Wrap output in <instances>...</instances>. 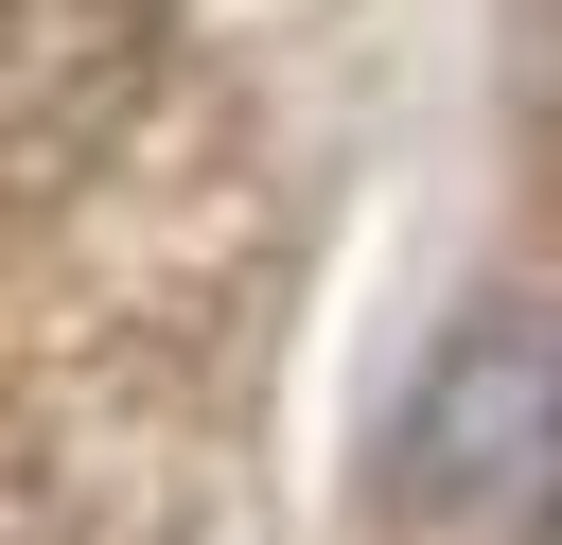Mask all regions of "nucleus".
Listing matches in <instances>:
<instances>
[{
	"instance_id": "obj_1",
	"label": "nucleus",
	"mask_w": 562,
	"mask_h": 545,
	"mask_svg": "<svg viewBox=\"0 0 562 545\" xmlns=\"http://www.w3.org/2000/svg\"><path fill=\"white\" fill-rule=\"evenodd\" d=\"M404 545H562V299H474L386 440Z\"/></svg>"
}]
</instances>
